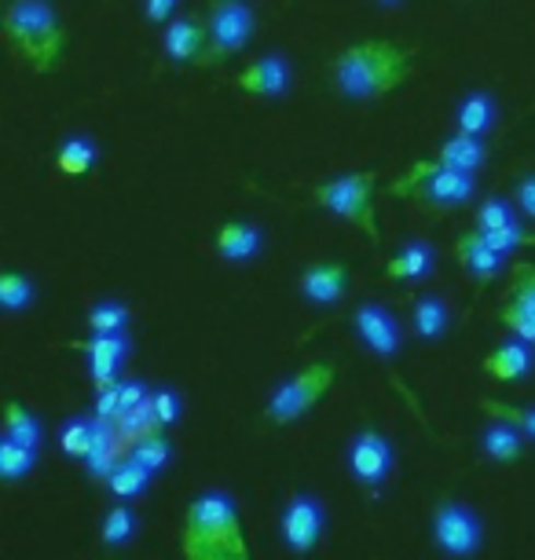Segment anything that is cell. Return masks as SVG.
Returning <instances> with one entry per match:
<instances>
[{"mask_svg":"<svg viewBox=\"0 0 535 560\" xmlns=\"http://www.w3.org/2000/svg\"><path fill=\"white\" fill-rule=\"evenodd\" d=\"M349 323H352L356 337H360V345L371 355L385 359V363H393V359L400 355L404 334H400V323H396V315L385 308V304H377V301L356 304V312H352Z\"/></svg>","mask_w":535,"mask_h":560,"instance_id":"11","label":"cell"},{"mask_svg":"<svg viewBox=\"0 0 535 560\" xmlns=\"http://www.w3.org/2000/svg\"><path fill=\"white\" fill-rule=\"evenodd\" d=\"M485 235V242L491 249H499L502 257H510L513 249H521V246H535V235H528V231L521 228V220L517 224H507V228H496V231H480Z\"/></svg>","mask_w":535,"mask_h":560,"instance_id":"36","label":"cell"},{"mask_svg":"<svg viewBox=\"0 0 535 560\" xmlns=\"http://www.w3.org/2000/svg\"><path fill=\"white\" fill-rule=\"evenodd\" d=\"M279 535L293 557H309L327 535V505L316 494H293L279 513Z\"/></svg>","mask_w":535,"mask_h":560,"instance_id":"9","label":"cell"},{"mask_svg":"<svg viewBox=\"0 0 535 560\" xmlns=\"http://www.w3.org/2000/svg\"><path fill=\"white\" fill-rule=\"evenodd\" d=\"M485 410L491 418H502V421H513L521 432H524V440H532L535 443V407H510V404H485Z\"/></svg>","mask_w":535,"mask_h":560,"instance_id":"37","label":"cell"},{"mask_svg":"<svg viewBox=\"0 0 535 560\" xmlns=\"http://www.w3.org/2000/svg\"><path fill=\"white\" fill-rule=\"evenodd\" d=\"M132 458H136V462H143L151 472H159V469H165V465H170V458H173V443L165 440L162 432H147V436H140V440L132 443Z\"/></svg>","mask_w":535,"mask_h":560,"instance_id":"34","label":"cell"},{"mask_svg":"<svg viewBox=\"0 0 535 560\" xmlns=\"http://www.w3.org/2000/svg\"><path fill=\"white\" fill-rule=\"evenodd\" d=\"M377 4H389L393 8V4H404V0H377Z\"/></svg>","mask_w":535,"mask_h":560,"instance_id":"42","label":"cell"},{"mask_svg":"<svg viewBox=\"0 0 535 560\" xmlns=\"http://www.w3.org/2000/svg\"><path fill=\"white\" fill-rule=\"evenodd\" d=\"M455 125L466 136H485L496 125V100L488 92H466L455 110Z\"/></svg>","mask_w":535,"mask_h":560,"instance_id":"25","label":"cell"},{"mask_svg":"<svg viewBox=\"0 0 535 560\" xmlns=\"http://www.w3.org/2000/svg\"><path fill=\"white\" fill-rule=\"evenodd\" d=\"M260 249H265V231L257 224H246V220H232V224L220 228L217 235V253L228 264H246L257 260Z\"/></svg>","mask_w":535,"mask_h":560,"instance_id":"19","label":"cell"},{"mask_svg":"<svg viewBox=\"0 0 535 560\" xmlns=\"http://www.w3.org/2000/svg\"><path fill=\"white\" fill-rule=\"evenodd\" d=\"M532 370H535V345L521 341V337H510L496 352L485 355V374L496 377V382H517V377H528Z\"/></svg>","mask_w":535,"mask_h":560,"instance_id":"17","label":"cell"},{"mask_svg":"<svg viewBox=\"0 0 535 560\" xmlns=\"http://www.w3.org/2000/svg\"><path fill=\"white\" fill-rule=\"evenodd\" d=\"M455 253H458V264L466 268V275H474L477 279V287H488V282L502 271V260H507L499 249L488 246L480 231H469V235L458 238Z\"/></svg>","mask_w":535,"mask_h":560,"instance_id":"18","label":"cell"},{"mask_svg":"<svg viewBox=\"0 0 535 560\" xmlns=\"http://www.w3.org/2000/svg\"><path fill=\"white\" fill-rule=\"evenodd\" d=\"M257 15L246 0H213L209 8V56L206 62H220L243 51L254 40Z\"/></svg>","mask_w":535,"mask_h":560,"instance_id":"8","label":"cell"},{"mask_svg":"<svg viewBox=\"0 0 535 560\" xmlns=\"http://www.w3.org/2000/svg\"><path fill=\"white\" fill-rule=\"evenodd\" d=\"M437 268V249L429 246L426 238H411L404 242V249L396 253V257L385 264V275H389L393 282H422L429 279Z\"/></svg>","mask_w":535,"mask_h":560,"instance_id":"20","label":"cell"},{"mask_svg":"<svg viewBox=\"0 0 535 560\" xmlns=\"http://www.w3.org/2000/svg\"><path fill=\"white\" fill-rule=\"evenodd\" d=\"M415 334L418 341H440L451 326V312H447V301L437 298V293H426V298L415 301Z\"/></svg>","mask_w":535,"mask_h":560,"instance_id":"27","label":"cell"},{"mask_svg":"<svg viewBox=\"0 0 535 560\" xmlns=\"http://www.w3.org/2000/svg\"><path fill=\"white\" fill-rule=\"evenodd\" d=\"M100 162V147L96 140H89V136H67L59 147H56V165L59 173L67 176H85L92 173Z\"/></svg>","mask_w":535,"mask_h":560,"instance_id":"24","label":"cell"},{"mask_svg":"<svg viewBox=\"0 0 535 560\" xmlns=\"http://www.w3.org/2000/svg\"><path fill=\"white\" fill-rule=\"evenodd\" d=\"M349 472L352 480L360 483L367 491H382L385 480L393 477V465H396V451L389 436H382L377 429H360L349 443Z\"/></svg>","mask_w":535,"mask_h":560,"instance_id":"10","label":"cell"},{"mask_svg":"<svg viewBox=\"0 0 535 560\" xmlns=\"http://www.w3.org/2000/svg\"><path fill=\"white\" fill-rule=\"evenodd\" d=\"M480 451H485L488 462L513 465V462H521V454H524V432L513 425V421L496 418L480 432Z\"/></svg>","mask_w":535,"mask_h":560,"instance_id":"22","label":"cell"},{"mask_svg":"<svg viewBox=\"0 0 535 560\" xmlns=\"http://www.w3.org/2000/svg\"><path fill=\"white\" fill-rule=\"evenodd\" d=\"M181 0H143V19L147 23H173Z\"/></svg>","mask_w":535,"mask_h":560,"instance_id":"40","label":"cell"},{"mask_svg":"<svg viewBox=\"0 0 535 560\" xmlns=\"http://www.w3.org/2000/svg\"><path fill=\"white\" fill-rule=\"evenodd\" d=\"M37 301V287L26 279L23 271H4L0 275V304H4L8 315H19V312H30Z\"/></svg>","mask_w":535,"mask_h":560,"instance_id":"29","label":"cell"},{"mask_svg":"<svg viewBox=\"0 0 535 560\" xmlns=\"http://www.w3.org/2000/svg\"><path fill=\"white\" fill-rule=\"evenodd\" d=\"M70 348L85 355V370L96 388L118 382L125 359H129V337L125 334H92L89 341H70Z\"/></svg>","mask_w":535,"mask_h":560,"instance_id":"12","label":"cell"},{"mask_svg":"<svg viewBox=\"0 0 535 560\" xmlns=\"http://www.w3.org/2000/svg\"><path fill=\"white\" fill-rule=\"evenodd\" d=\"M407 191H415L426 206L455 209V206H469L477 198V179L474 173L444 168L440 162H422L411 176L393 187V195H407Z\"/></svg>","mask_w":535,"mask_h":560,"instance_id":"7","label":"cell"},{"mask_svg":"<svg viewBox=\"0 0 535 560\" xmlns=\"http://www.w3.org/2000/svg\"><path fill=\"white\" fill-rule=\"evenodd\" d=\"M184 560H249V542L239 502L228 491L209 488L187 502Z\"/></svg>","mask_w":535,"mask_h":560,"instance_id":"1","label":"cell"},{"mask_svg":"<svg viewBox=\"0 0 535 560\" xmlns=\"http://www.w3.org/2000/svg\"><path fill=\"white\" fill-rule=\"evenodd\" d=\"M345 287H349V268L338 260L309 264L298 279L301 298L312 301V304H338L345 298Z\"/></svg>","mask_w":535,"mask_h":560,"instance_id":"14","label":"cell"},{"mask_svg":"<svg viewBox=\"0 0 535 560\" xmlns=\"http://www.w3.org/2000/svg\"><path fill=\"white\" fill-rule=\"evenodd\" d=\"M502 326L521 337V341L535 345V268H524L521 279H517V290H513L510 304L502 308Z\"/></svg>","mask_w":535,"mask_h":560,"instance_id":"16","label":"cell"},{"mask_svg":"<svg viewBox=\"0 0 535 560\" xmlns=\"http://www.w3.org/2000/svg\"><path fill=\"white\" fill-rule=\"evenodd\" d=\"M507 224H517V209L507 198H485L477 209V231H496V228H507Z\"/></svg>","mask_w":535,"mask_h":560,"instance_id":"35","label":"cell"},{"mask_svg":"<svg viewBox=\"0 0 535 560\" xmlns=\"http://www.w3.org/2000/svg\"><path fill=\"white\" fill-rule=\"evenodd\" d=\"M517 209L528 220H535V173L517 179Z\"/></svg>","mask_w":535,"mask_h":560,"instance_id":"41","label":"cell"},{"mask_svg":"<svg viewBox=\"0 0 535 560\" xmlns=\"http://www.w3.org/2000/svg\"><path fill=\"white\" fill-rule=\"evenodd\" d=\"M433 546L451 560H469L485 546V521L469 502L444 499L433 510Z\"/></svg>","mask_w":535,"mask_h":560,"instance_id":"6","label":"cell"},{"mask_svg":"<svg viewBox=\"0 0 535 560\" xmlns=\"http://www.w3.org/2000/svg\"><path fill=\"white\" fill-rule=\"evenodd\" d=\"M37 465V451L23 447L15 440H0V477L8 483H19L23 477H30V469Z\"/></svg>","mask_w":535,"mask_h":560,"instance_id":"31","label":"cell"},{"mask_svg":"<svg viewBox=\"0 0 535 560\" xmlns=\"http://www.w3.org/2000/svg\"><path fill=\"white\" fill-rule=\"evenodd\" d=\"M411 62L415 51L393 45V40H363L334 59V89L352 103L382 100L411 78Z\"/></svg>","mask_w":535,"mask_h":560,"instance_id":"2","label":"cell"},{"mask_svg":"<svg viewBox=\"0 0 535 560\" xmlns=\"http://www.w3.org/2000/svg\"><path fill=\"white\" fill-rule=\"evenodd\" d=\"M151 477H154V472L129 454L125 462L114 465L111 477L103 483H107V491L114 494V499H140V494H147V488H151Z\"/></svg>","mask_w":535,"mask_h":560,"instance_id":"26","label":"cell"},{"mask_svg":"<svg viewBox=\"0 0 535 560\" xmlns=\"http://www.w3.org/2000/svg\"><path fill=\"white\" fill-rule=\"evenodd\" d=\"M4 40L34 73H51L67 56L70 34L48 0H12L4 12Z\"/></svg>","mask_w":535,"mask_h":560,"instance_id":"3","label":"cell"},{"mask_svg":"<svg viewBox=\"0 0 535 560\" xmlns=\"http://www.w3.org/2000/svg\"><path fill=\"white\" fill-rule=\"evenodd\" d=\"M118 410H121V377H118L114 385L100 388V396H96V415H100V418L118 421Z\"/></svg>","mask_w":535,"mask_h":560,"instance_id":"39","label":"cell"},{"mask_svg":"<svg viewBox=\"0 0 535 560\" xmlns=\"http://www.w3.org/2000/svg\"><path fill=\"white\" fill-rule=\"evenodd\" d=\"M151 404H154V418H159L162 429H173L176 421H181V415H184V404H181V396H176L173 388H154Z\"/></svg>","mask_w":535,"mask_h":560,"instance_id":"38","label":"cell"},{"mask_svg":"<svg viewBox=\"0 0 535 560\" xmlns=\"http://www.w3.org/2000/svg\"><path fill=\"white\" fill-rule=\"evenodd\" d=\"M129 304L121 301H100L96 308L85 315L89 330L92 334H125V326H129Z\"/></svg>","mask_w":535,"mask_h":560,"instance_id":"33","label":"cell"},{"mask_svg":"<svg viewBox=\"0 0 535 560\" xmlns=\"http://www.w3.org/2000/svg\"><path fill=\"white\" fill-rule=\"evenodd\" d=\"M4 440H15L23 447L40 451V440H45V425L34 410H26L23 404H8L4 410Z\"/></svg>","mask_w":535,"mask_h":560,"instance_id":"28","label":"cell"},{"mask_svg":"<svg viewBox=\"0 0 535 560\" xmlns=\"http://www.w3.org/2000/svg\"><path fill=\"white\" fill-rule=\"evenodd\" d=\"M437 162L444 168H458V173H477L480 165L488 162V147L480 143V136H451V140L440 143V154Z\"/></svg>","mask_w":535,"mask_h":560,"instance_id":"23","label":"cell"},{"mask_svg":"<svg viewBox=\"0 0 535 560\" xmlns=\"http://www.w3.org/2000/svg\"><path fill=\"white\" fill-rule=\"evenodd\" d=\"M136 532H140V516H136L129 505H114V510L103 516V546L107 549H121L129 546Z\"/></svg>","mask_w":535,"mask_h":560,"instance_id":"30","label":"cell"},{"mask_svg":"<svg viewBox=\"0 0 535 560\" xmlns=\"http://www.w3.org/2000/svg\"><path fill=\"white\" fill-rule=\"evenodd\" d=\"M374 184H377L374 173H345V176L327 179V184H319L312 198H316V206L330 209L334 217L349 220L367 238L377 242L382 231L374 224Z\"/></svg>","mask_w":535,"mask_h":560,"instance_id":"5","label":"cell"},{"mask_svg":"<svg viewBox=\"0 0 535 560\" xmlns=\"http://www.w3.org/2000/svg\"><path fill=\"white\" fill-rule=\"evenodd\" d=\"M162 48H165V56H170L173 62H206L209 34H206V26L198 23V19L181 15V19H173V23L165 26Z\"/></svg>","mask_w":535,"mask_h":560,"instance_id":"15","label":"cell"},{"mask_svg":"<svg viewBox=\"0 0 535 560\" xmlns=\"http://www.w3.org/2000/svg\"><path fill=\"white\" fill-rule=\"evenodd\" d=\"M232 84L239 92H249V96H257V100H282L293 84V70L279 51H265V56H257L249 62Z\"/></svg>","mask_w":535,"mask_h":560,"instance_id":"13","label":"cell"},{"mask_svg":"<svg viewBox=\"0 0 535 560\" xmlns=\"http://www.w3.org/2000/svg\"><path fill=\"white\" fill-rule=\"evenodd\" d=\"M334 377H338V370H334V363H323V359L298 370L293 377L276 385V393H271L265 407V421H271V425H293V421H301L330 393Z\"/></svg>","mask_w":535,"mask_h":560,"instance_id":"4","label":"cell"},{"mask_svg":"<svg viewBox=\"0 0 535 560\" xmlns=\"http://www.w3.org/2000/svg\"><path fill=\"white\" fill-rule=\"evenodd\" d=\"M92 421H96V436H92V451H89V458H85V469H89V477L107 480L111 469L118 465L121 432H118V421H111V418L92 415Z\"/></svg>","mask_w":535,"mask_h":560,"instance_id":"21","label":"cell"},{"mask_svg":"<svg viewBox=\"0 0 535 560\" xmlns=\"http://www.w3.org/2000/svg\"><path fill=\"white\" fill-rule=\"evenodd\" d=\"M92 436H96V421H92V418H70L67 425H62V432H59V447H62L67 458L85 462L89 451H92Z\"/></svg>","mask_w":535,"mask_h":560,"instance_id":"32","label":"cell"}]
</instances>
